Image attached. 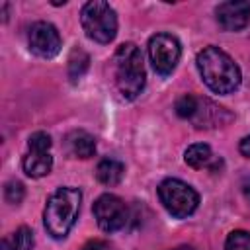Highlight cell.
<instances>
[{
  "mask_svg": "<svg viewBox=\"0 0 250 250\" xmlns=\"http://www.w3.org/2000/svg\"><path fill=\"white\" fill-rule=\"evenodd\" d=\"M172 250H195V248H191V246H178V248H172Z\"/></svg>",
  "mask_w": 250,
  "mask_h": 250,
  "instance_id": "7402d4cb",
  "label": "cell"
},
{
  "mask_svg": "<svg viewBox=\"0 0 250 250\" xmlns=\"http://www.w3.org/2000/svg\"><path fill=\"white\" fill-rule=\"evenodd\" d=\"M221 115H229L225 111V107L213 104L211 100H201L197 98V109H195V115L191 117V123L197 127V129H209V127H221L225 121L221 119Z\"/></svg>",
  "mask_w": 250,
  "mask_h": 250,
  "instance_id": "8fae6325",
  "label": "cell"
},
{
  "mask_svg": "<svg viewBox=\"0 0 250 250\" xmlns=\"http://www.w3.org/2000/svg\"><path fill=\"white\" fill-rule=\"evenodd\" d=\"M201 80L215 94H230L240 86V68L229 53L219 47H205L195 59Z\"/></svg>",
  "mask_w": 250,
  "mask_h": 250,
  "instance_id": "6da1fadb",
  "label": "cell"
},
{
  "mask_svg": "<svg viewBox=\"0 0 250 250\" xmlns=\"http://www.w3.org/2000/svg\"><path fill=\"white\" fill-rule=\"evenodd\" d=\"M23 195H25V189H23V184H21V182L12 180V182L6 184V188H4V197H6L8 203L18 205V203H21Z\"/></svg>",
  "mask_w": 250,
  "mask_h": 250,
  "instance_id": "d6986e66",
  "label": "cell"
},
{
  "mask_svg": "<svg viewBox=\"0 0 250 250\" xmlns=\"http://www.w3.org/2000/svg\"><path fill=\"white\" fill-rule=\"evenodd\" d=\"M80 250H111V246H109V242H105L102 238H92Z\"/></svg>",
  "mask_w": 250,
  "mask_h": 250,
  "instance_id": "ffe728a7",
  "label": "cell"
},
{
  "mask_svg": "<svg viewBox=\"0 0 250 250\" xmlns=\"http://www.w3.org/2000/svg\"><path fill=\"white\" fill-rule=\"evenodd\" d=\"M92 211H94L98 227L105 232H115V230L123 229L129 221V209H127L125 201L113 193L100 195L94 201Z\"/></svg>",
  "mask_w": 250,
  "mask_h": 250,
  "instance_id": "ba28073f",
  "label": "cell"
},
{
  "mask_svg": "<svg viewBox=\"0 0 250 250\" xmlns=\"http://www.w3.org/2000/svg\"><path fill=\"white\" fill-rule=\"evenodd\" d=\"M113 80L125 100H135L145 88V64L141 49L135 43H123L113 55Z\"/></svg>",
  "mask_w": 250,
  "mask_h": 250,
  "instance_id": "3957f363",
  "label": "cell"
},
{
  "mask_svg": "<svg viewBox=\"0 0 250 250\" xmlns=\"http://www.w3.org/2000/svg\"><path fill=\"white\" fill-rule=\"evenodd\" d=\"M244 193H246V197H248V199H250V184H248V186H246V188H244Z\"/></svg>",
  "mask_w": 250,
  "mask_h": 250,
  "instance_id": "603a6c76",
  "label": "cell"
},
{
  "mask_svg": "<svg viewBox=\"0 0 250 250\" xmlns=\"http://www.w3.org/2000/svg\"><path fill=\"white\" fill-rule=\"evenodd\" d=\"M184 162L195 170L199 168H209L213 166L215 162V156H213V150L209 145L205 143H195V145H189L184 152Z\"/></svg>",
  "mask_w": 250,
  "mask_h": 250,
  "instance_id": "5bb4252c",
  "label": "cell"
},
{
  "mask_svg": "<svg viewBox=\"0 0 250 250\" xmlns=\"http://www.w3.org/2000/svg\"><path fill=\"white\" fill-rule=\"evenodd\" d=\"M82 203V191L76 188H59L47 199L43 225L53 238H64L74 227Z\"/></svg>",
  "mask_w": 250,
  "mask_h": 250,
  "instance_id": "7a4b0ae2",
  "label": "cell"
},
{
  "mask_svg": "<svg viewBox=\"0 0 250 250\" xmlns=\"http://www.w3.org/2000/svg\"><path fill=\"white\" fill-rule=\"evenodd\" d=\"M217 21L225 31H238L250 21V2H223L215 10Z\"/></svg>",
  "mask_w": 250,
  "mask_h": 250,
  "instance_id": "30bf717a",
  "label": "cell"
},
{
  "mask_svg": "<svg viewBox=\"0 0 250 250\" xmlns=\"http://www.w3.org/2000/svg\"><path fill=\"white\" fill-rule=\"evenodd\" d=\"M158 199L162 207L176 219L189 217L199 205V193L178 178H166L158 186Z\"/></svg>",
  "mask_w": 250,
  "mask_h": 250,
  "instance_id": "5b68a950",
  "label": "cell"
},
{
  "mask_svg": "<svg viewBox=\"0 0 250 250\" xmlns=\"http://www.w3.org/2000/svg\"><path fill=\"white\" fill-rule=\"evenodd\" d=\"M197 109V98L191 94H184L182 98L176 100V113L182 119H191Z\"/></svg>",
  "mask_w": 250,
  "mask_h": 250,
  "instance_id": "e0dca14e",
  "label": "cell"
},
{
  "mask_svg": "<svg viewBox=\"0 0 250 250\" xmlns=\"http://www.w3.org/2000/svg\"><path fill=\"white\" fill-rule=\"evenodd\" d=\"M27 43H29L31 53L41 59H53L61 51V45H62L57 27L49 21H35L29 27Z\"/></svg>",
  "mask_w": 250,
  "mask_h": 250,
  "instance_id": "9c48e42d",
  "label": "cell"
},
{
  "mask_svg": "<svg viewBox=\"0 0 250 250\" xmlns=\"http://www.w3.org/2000/svg\"><path fill=\"white\" fill-rule=\"evenodd\" d=\"M125 166L115 158H104L96 166V178L104 186H117L123 180Z\"/></svg>",
  "mask_w": 250,
  "mask_h": 250,
  "instance_id": "4fadbf2b",
  "label": "cell"
},
{
  "mask_svg": "<svg viewBox=\"0 0 250 250\" xmlns=\"http://www.w3.org/2000/svg\"><path fill=\"white\" fill-rule=\"evenodd\" d=\"M225 250H250V232L232 230L225 240Z\"/></svg>",
  "mask_w": 250,
  "mask_h": 250,
  "instance_id": "ac0fdd59",
  "label": "cell"
},
{
  "mask_svg": "<svg viewBox=\"0 0 250 250\" xmlns=\"http://www.w3.org/2000/svg\"><path fill=\"white\" fill-rule=\"evenodd\" d=\"M88 62H90L88 55L82 49H74L72 55H70V59H68V76H70V80L80 78L86 72Z\"/></svg>",
  "mask_w": 250,
  "mask_h": 250,
  "instance_id": "2e32d148",
  "label": "cell"
},
{
  "mask_svg": "<svg viewBox=\"0 0 250 250\" xmlns=\"http://www.w3.org/2000/svg\"><path fill=\"white\" fill-rule=\"evenodd\" d=\"M51 137L45 131H35L27 139V152L21 160L23 172L29 178H43L53 168V156H51Z\"/></svg>",
  "mask_w": 250,
  "mask_h": 250,
  "instance_id": "8992f818",
  "label": "cell"
},
{
  "mask_svg": "<svg viewBox=\"0 0 250 250\" xmlns=\"http://www.w3.org/2000/svg\"><path fill=\"white\" fill-rule=\"evenodd\" d=\"M80 23L86 35L96 43H109L117 35V14L104 0L86 2L80 10Z\"/></svg>",
  "mask_w": 250,
  "mask_h": 250,
  "instance_id": "277c9868",
  "label": "cell"
},
{
  "mask_svg": "<svg viewBox=\"0 0 250 250\" xmlns=\"http://www.w3.org/2000/svg\"><path fill=\"white\" fill-rule=\"evenodd\" d=\"M148 57H150L152 68L160 76H168L174 72L182 57L180 41L170 33H156L148 39Z\"/></svg>",
  "mask_w": 250,
  "mask_h": 250,
  "instance_id": "52a82bcc",
  "label": "cell"
},
{
  "mask_svg": "<svg viewBox=\"0 0 250 250\" xmlns=\"http://www.w3.org/2000/svg\"><path fill=\"white\" fill-rule=\"evenodd\" d=\"M2 250H33V232L27 227H20L2 240Z\"/></svg>",
  "mask_w": 250,
  "mask_h": 250,
  "instance_id": "9a60e30c",
  "label": "cell"
},
{
  "mask_svg": "<svg viewBox=\"0 0 250 250\" xmlns=\"http://www.w3.org/2000/svg\"><path fill=\"white\" fill-rule=\"evenodd\" d=\"M66 152L74 158H90L96 154V141L90 133L82 129H74L64 137Z\"/></svg>",
  "mask_w": 250,
  "mask_h": 250,
  "instance_id": "7c38bea8",
  "label": "cell"
},
{
  "mask_svg": "<svg viewBox=\"0 0 250 250\" xmlns=\"http://www.w3.org/2000/svg\"><path fill=\"white\" fill-rule=\"evenodd\" d=\"M238 148H240V152H242L246 158H250V135H246V137L240 141V146H238Z\"/></svg>",
  "mask_w": 250,
  "mask_h": 250,
  "instance_id": "44dd1931",
  "label": "cell"
}]
</instances>
